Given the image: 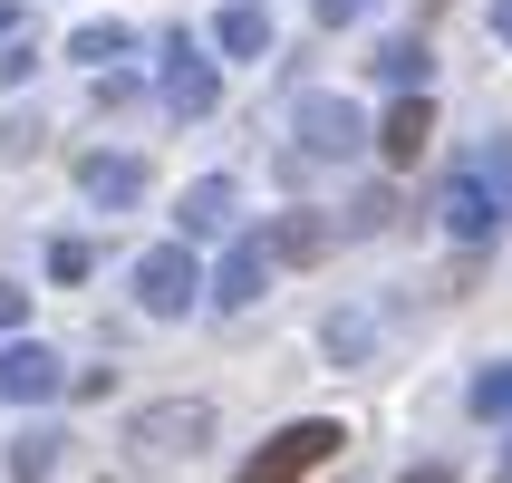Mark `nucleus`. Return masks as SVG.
I'll use <instances>...</instances> for the list:
<instances>
[{"mask_svg": "<svg viewBox=\"0 0 512 483\" xmlns=\"http://www.w3.org/2000/svg\"><path fill=\"white\" fill-rule=\"evenodd\" d=\"M503 483H512V445H503Z\"/></svg>", "mask_w": 512, "mask_h": 483, "instance_id": "obj_25", "label": "nucleus"}, {"mask_svg": "<svg viewBox=\"0 0 512 483\" xmlns=\"http://www.w3.org/2000/svg\"><path fill=\"white\" fill-rule=\"evenodd\" d=\"M435 213H445V232H455V242H493V232H503V213H493V194L484 184H474V174H445V194H435Z\"/></svg>", "mask_w": 512, "mask_h": 483, "instance_id": "obj_8", "label": "nucleus"}, {"mask_svg": "<svg viewBox=\"0 0 512 483\" xmlns=\"http://www.w3.org/2000/svg\"><path fill=\"white\" fill-rule=\"evenodd\" d=\"M58 445H68L58 426H29V435H10V483H39V474L58 464Z\"/></svg>", "mask_w": 512, "mask_h": 483, "instance_id": "obj_16", "label": "nucleus"}, {"mask_svg": "<svg viewBox=\"0 0 512 483\" xmlns=\"http://www.w3.org/2000/svg\"><path fill=\"white\" fill-rule=\"evenodd\" d=\"M203 435H213V406H203V397H174V406H145L136 426H126V445H136V455H194Z\"/></svg>", "mask_w": 512, "mask_h": 483, "instance_id": "obj_4", "label": "nucleus"}, {"mask_svg": "<svg viewBox=\"0 0 512 483\" xmlns=\"http://www.w3.org/2000/svg\"><path fill=\"white\" fill-rule=\"evenodd\" d=\"M397 483H455V464H416V474H397Z\"/></svg>", "mask_w": 512, "mask_h": 483, "instance_id": "obj_23", "label": "nucleus"}, {"mask_svg": "<svg viewBox=\"0 0 512 483\" xmlns=\"http://www.w3.org/2000/svg\"><path fill=\"white\" fill-rule=\"evenodd\" d=\"M126 49H136V29H126V20H87L78 39H68V58H87V68H107V58H126Z\"/></svg>", "mask_w": 512, "mask_h": 483, "instance_id": "obj_18", "label": "nucleus"}, {"mask_svg": "<svg viewBox=\"0 0 512 483\" xmlns=\"http://www.w3.org/2000/svg\"><path fill=\"white\" fill-rule=\"evenodd\" d=\"M20 319H29V290H10V281H0V329H20Z\"/></svg>", "mask_w": 512, "mask_h": 483, "instance_id": "obj_22", "label": "nucleus"}, {"mask_svg": "<svg viewBox=\"0 0 512 483\" xmlns=\"http://www.w3.org/2000/svg\"><path fill=\"white\" fill-rule=\"evenodd\" d=\"M464 174L493 194V213H512V136H484L474 155H464Z\"/></svg>", "mask_w": 512, "mask_h": 483, "instance_id": "obj_14", "label": "nucleus"}, {"mask_svg": "<svg viewBox=\"0 0 512 483\" xmlns=\"http://www.w3.org/2000/svg\"><path fill=\"white\" fill-rule=\"evenodd\" d=\"M426 136H435V107H426V97H397V107H387V126H377L387 165H416V155H426Z\"/></svg>", "mask_w": 512, "mask_h": 483, "instance_id": "obj_11", "label": "nucleus"}, {"mask_svg": "<svg viewBox=\"0 0 512 483\" xmlns=\"http://www.w3.org/2000/svg\"><path fill=\"white\" fill-rule=\"evenodd\" d=\"M78 184H87V203H107V213L145 203V165L136 155H78Z\"/></svg>", "mask_w": 512, "mask_h": 483, "instance_id": "obj_10", "label": "nucleus"}, {"mask_svg": "<svg viewBox=\"0 0 512 483\" xmlns=\"http://www.w3.org/2000/svg\"><path fill=\"white\" fill-rule=\"evenodd\" d=\"M58 387H68V368H58L39 339H10V348H0V397H10V406H39V397H58Z\"/></svg>", "mask_w": 512, "mask_h": 483, "instance_id": "obj_7", "label": "nucleus"}, {"mask_svg": "<svg viewBox=\"0 0 512 483\" xmlns=\"http://www.w3.org/2000/svg\"><path fill=\"white\" fill-rule=\"evenodd\" d=\"M232 213H242V194H232L223 174H203V184H184V203H174V223H184V242H213V232H232Z\"/></svg>", "mask_w": 512, "mask_h": 483, "instance_id": "obj_9", "label": "nucleus"}, {"mask_svg": "<svg viewBox=\"0 0 512 483\" xmlns=\"http://www.w3.org/2000/svg\"><path fill=\"white\" fill-rule=\"evenodd\" d=\"M397 223V194H387V184H377V194H358L348 203V232H387Z\"/></svg>", "mask_w": 512, "mask_h": 483, "instance_id": "obj_19", "label": "nucleus"}, {"mask_svg": "<svg viewBox=\"0 0 512 483\" xmlns=\"http://www.w3.org/2000/svg\"><path fill=\"white\" fill-rule=\"evenodd\" d=\"M310 10H319V20H329V29H348V20H358V10H368V0H310Z\"/></svg>", "mask_w": 512, "mask_h": 483, "instance_id": "obj_21", "label": "nucleus"}, {"mask_svg": "<svg viewBox=\"0 0 512 483\" xmlns=\"http://www.w3.org/2000/svg\"><path fill=\"white\" fill-rule=\"evenodd\" d=\"M87 261H97V252H87L78 232H58V242H49V281H87Z\"/></svg>", "mask_w": 512, "mask_h": 483, "instance_id": "obj_20", "label": "nucleus"}, {"mask_svg": "<svg viewBox=\"0 0 512 483\" xmlns=\"http://www.w3.org/2000/svg\"><path fill=\"white\" fill-rule=\"evenodd\" d=\"M290 136H300V155H319V165H339V155H358V145H368V116L348 107V97H300V116H290Z\"/></svg>", "mask_w": 512, "mask_h": 483, "instance_id": "obj_3", "label": "nucleus"}, {"mask_svg": "<svg viewBox=\"0 0 512 483\" xmlns=\"http://www.w3.org/2000/svg\"><path fill=\"white\" fill-rule=\"evenodd\" d=\"M426 39H416V29H397V39H377V78L397 87V97H426Z\"/></svg>", "mask_w": 512, "mask_h": 483, "instance_id": "obj_12", "label": "nucleus"}, {"mask_svg": "<svg viewBox=\"0 0 512 483\" xmlns=\"http://www.w3.org/2000/svg\"><path fill=\"white\" fill-rule=\"evenodd\" d=\"M213 97H223V78H213L203 39L174 29V39H165V107H174V116H213Z\"/></svg>", "mask_w": 512, "mask_h": 483, "instance_id": "obj_6", "label": "nucleus"}, {"mask_svg": "<svg viewBox=\"0 0 512 483\" xmlns=\"http://www.w3.org/2000/svg\"><path fill=\"white\" fill-rule=\"evenodd\" d=\"M339 445H348V435L329 426V416H300V426H281L252 464H242V483H300V474H319V464L339 455Z\"/></svg>", "mask_w": 512, "mask_h": 483, "instance_id": "obj_1", "label": "nucleus"}, {"mask_svg": "<svg viewBox=\"0 0 512 483\" xmlns=\"http://www.w3.org/2000/svg\"><path fill=\"white\" fill-rule=\"evenodd\" d=\"M464 406H474L484 426H512V358H493V368L474 377V387H464Z\"/></svg>", "mask_w": 512, "mask_h": 483, "instance_id": "obj_17", "label": "nucleus"}, {"mask_svg": "<svg viewBox=\"0 0 512 483\" xmlns=\"http://www.w3.org/2000/svg\"><path fill=\"white\" fill-rule=\"evenodd\" d=\"M0 29H10V0H0Z\"/></svg>", "mask_w": 512, "mask_h": 483, "instance_id": "obj_26", "label": "nucleus"}, {"mask_svg": "<svg viewBox=\"0 0 512 483\" xmlns=\"http://www.w3.org/2000/svg\"><path fill=\"white\" fill-rule=\"evenodd\" d=\"M493 29H503V49H512V0H493Z\"/></svg>", "mask_w": 512, "mask_h": 483, "instance_id": "obj_24", "label": "nucleus"}, {"mask_svg": "<svg viewBox=\"0 0 512 483\" xmlns=\"http://www.w3.org/2000/svg\"><path fill=\"white\" fill-rule=\"evenodd\" d=\"M213 310H252L261 290H271V232H232V252H223V271H213Z\"/></svg>", "mask_w": 512, "mask_h": 483, "instance_id": "obj_5", "label": "nucleus"}, {"mask_svg": "<svg viewBox=\"0 0 512 483\" xmlns=\"http://www.w3.org/2000/svg\"><path fill=\"white\" fill-rule=\"evenodd\" d=\"M213 49L223 58H261L271 49V10H261V0H232L223 20H213Z\"/></svg>", "mask_w": 512, "mask_h": 483, "instance_id": "obj_13", "label": "nucleus"}, {"mask_svg": "<svg viewBox=\"0 0 512 483\" xmlns=\"http://www.w3.org/2000/svg\"><path fill=\"white\" fill-rule=\"evenodd\" d=\"M194 300H203L194 252H184V242H155V252L136 261V310H145V319H184Z\"/></svg>", "mask_w": 512, "mask_h": 483, "instance_id": "obj_2", "label": "nucleus"}, {"mask_svg": "<svg viewBox=\"0 0 512 483\" xmlns=\"http://www.w3.org/2000/svg\"><path fill=\"white\" fill-rule=\"evenodd\" d=\"M329 252V223H319V213H281V223H271V261H319Z\"/></svg>", "mask_w": 512, "mask_h": 483, "instance_id": "obj_15", "label": "nucleus"}]
</instances>
